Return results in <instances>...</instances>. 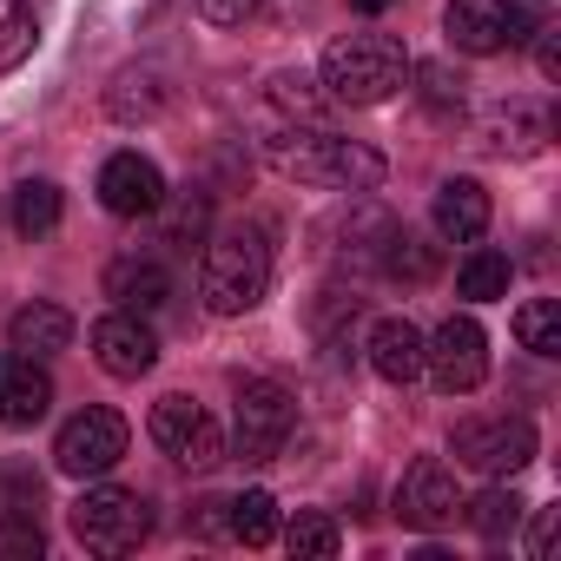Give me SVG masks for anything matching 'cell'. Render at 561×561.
<instances>
[{
    "label": "cell",
    "instance_id": "6da1fadb",
    "mask_svg": "<svg viewBox=\"0 0 561 561\" xmlns=\"http://www.w3.org/2000/svg\"><path fill=\"white\" fill-rule=\"evenodd\" d=\"M264 165L298 185H331V192H377L383 185V152L364 139H337L318 119H285L264 133Z\"/></svg>",
    "mask_w": 561,
    "mask_h": 561
},
{
    "label": "cell",
    "instance_id": "7a4b0ae2",
    "mask_svg": "<svg viewBox=\"0 0 561 561\" xmlns=\"http://www.w3.org/2000/svg\"><path fill=\"white\" fill-rule=\"evenodd\" d=\"M264 291H271V231L257 218H238L205 244L198 298H205L211 318H244V311L264 305Z\"/></svg>",
    "mask_w": 561,
    "mask_h": 561
},
{
    "label": "cell",
    "instance_id": "3957f363",
    "mask_svg": "<svg viewBox=\"0 0 561 561\" xmlns=\"http://www.w3.org/2000/svg\"><path fill=\"white\" fill-rule=\"evenodd\" d=\"M410 67L416 60L397 34H344V41H331L318 80L337 106H383L410 87Z\"/></svg>",
    "mask_w": 561,
    "mask_h": 561
},
{
    "label": "cell",
    "instance_id": "277c9868",
    "mask_svg": "<svg viewBox=\"0 0 561 561\" xmlns=\"http://www.w3.org/2000/svg\"><path fill=\"white\" fill-rule=\"evenodd\" d=\"M67 528L87 554H133L146 535H152V502L139 489H119V482H93L73 508H67Z\"/></svg>",
    "mask_w": 561,
    "mask_h": 561
},
{
    "label": "cell",
    "instance_id": "5b68a950",
    "mask_svg": "<svg viewBox=\"0 0 561 561\" xmlns=\"http://www.w3.org/2000/svg\"><path fill=\"white\" fill-rule=\"evenodd\" d=\"M291 423H298V403H291L285 383H277V377H244V383H238V410H231V443H225V449H231L238 462H277Z\"/></svg>",
    "mask_w": 561,
    "mask_h": 561
},
{
    "label": "cell",
    "instance_id": "8992f818",
    "mask_svg": "<svg viewBox=\"0 0 561 561\" xmlns=\"http://www.w3.org/2000/svg\"><path fill=\"white\" fill-rule=\"evenodd\" d=\"M449 456L476 476H522L535 462V423L528 416H462L449 430Z\"/></svg>",
    "mask_w": 561,
    "mask_h": 561
},
{
    "label": "cell",
    "instance_id": "52a82bcc",
    "mask_svg": "<svg viewBox=\"0 0 561 561\" xmlns=\"http://www.w3.org/2000/svg\"><path fill=\"white\" fill-rule=\"evenodd\" d=\"M126 416L119 410H106V403H87V410H73L67 423H60V436H54V469L60 476H73V482H93V476H106L119 456H126Z\"/></svg>",
    "mask_w": 561,
    "mask_h": 561
},
{
    "label": "cell",
    "instance_id": "ba28073f",
    "mask_svg": "<svg viewBox=\"0 0 561 561\" xmlns=\"http://www.w3.org/2000/svg\"><path fill=\"white\" fill-rule=\"evenodd\" d=\"M423 370L443 397H469L489 377V331L476 318H443L436 337H423Z\"/></svg>",
    "mask_w": 561,
    "mask_h": 561
},
{
    "label": "cell",
    "instance_id": "9c48e42d",
    "mask_svg": "<svg viewBox=\"0 0 561 561\" xmlns=\"http://www.w3.org/2000/svg\"><path fill=\"white\" fill-rule=\"evenodd\" d=\"M443 34H449L456 54L489 60L502 47H522L535 34V21H528V8H515V0H449V8H443Z\"/></svg>",
    "mask_w": 561,
    "mask_h": 561
},
{
    "label": "cell",
    "instance_id": "30bf717a",
    "mask_svg": "<svg viewBox=\"0 0 561 561\" xmlns=\"http://www.w3.org/2000/svg\"><path fill=\"white\" fill-rule=\"evenodd\" d=\"M152 443L179 462V469H218L225 462V430L205 416V403L192 397H159L152 403Z\"/></svg>",
    "mask_w": 561,
    "mask_h": 561
},
{
    "label": "cell",
    "instance_id": "8fae6325",
    "mask_svg": "<svg viewBox=\"0 0 561 561\" xmlns=\"http://www.w3.org/2000/svg\"><path fill=\"white\" fill-rule=\"evenodd\" d=\"M456 515H462V495H456L449 462H436V456L410 462V469H403V482H397V522L430 535V528H449Z\"/></svg>",
    "mask_w": 561,
    "mask_h": 561
},
{
    "label": "cell",
    "instance_id": "7c38bea8",
    "mask_svg": "<svg viewBox=\"0 0 561 561\" xmlns=\"http://www.w3.org/2000/svg\"><path fill=\"white\" fill-rule=\"evenodd\" d=\"M93 364H100L106 377H119V383H139V377L159 364L152 324H146L139 311H106V318L93 324Z\"/></svg>",
    "mask_w": 561,
    "mask_h": 561
},
{
    "label": "cell",
    "instance_id": "4fadbf2b",
    "mask_svg": "<svg viewBox=\"0 0 561 561\" xmlns=\"http://www.w3.org/2000/svg\"><path fill=\"white\" fill-rule=\"evenodd\" d=\"M100 205L113 211V218H152L159 205H165V172L146 159V152H113L106 165H100Z\"/></svg>",
    "mask_w": 561,
    "mask_h": 561
},
{
    "label": "cell",
    "instance_id": "5bb4252c",
    "mask_svg": "<svg viewBox=\"0 0 561 561\" xmlns=\"http://www.w3.org/2000/svg\"><path fill=\"white\" fill-rule=\"evenodd\" d=\"M54 410V377L41 370V357L0 351V423L8 430H34Z\"/></svg>",
    "mask_w": 561,
    "mask_h": 561
},
{
    "label": "cell",
    "instance_id": "9a60e30c",
    "mask_svg": "<svg viewBox=\"0 0 561 561\" xmlns=\"http://www.w3.org/2000/svg\"><path fill=\"white\" fill-rule=\"evenodd\" d=\"M430 218H436V238H449V244H476V238L489 231V192H482V179H443Z\"/></svg>",
    "mask_w": 561,
    "mask_h": 561
},
{
    "label": "cell",
    "instance_id": "2e32d148",
    "mask_svg": "<svg viewBox=\"0 0 561 561\" xmlns=\"http://www.w3.org/2000/svg\"><path fill=\"white\" fill-rule=\"evenodd\" d=\"M370 370L383 377V383H416L423 377V331L410 324V318H383V324H370Z\"/></svg>",
    "mask_w": 561,
    "mask_h": 561
},
{
    "label": "cell",
    "instance_id": "e0dca14e",
    "mask_svg": "<svg viewBox=\"0 0 561 561\" xmlns=\"http://www.w3.org/2000/svg\"><path fill=\"white\" fill-rule=\"evenodd\" d=\"M106 298L119 305V311H159L165 298H172V271L159 264V257H113L106 264Z\"/></svg>",
    "mask_w": 561,
    "mask_h": 561
},
{
    "label": "cell",
    "instance_id": "ac0fdd59",
    "mask_svg": "<svg viewBox=\"0 0 561 561\" xmlns=\"http://www.w3.org/2000/svg\"><path fill=\"white\" fill-rule=\"evenodd\" d=\"M73 344V318L60 311V305H47V298H34V305H21L14 318H8V351H21V357H60Z\"/></svg>",
    "mask_w": 561,
    "mask_h": 561
},
{
    "label": "cell",
    "instance_id": "d6986e66",
    "mask_svg": "<svg viewBox=\"0 0 561 561\" xmlns=\"http://www.w3.org/2000/svg\"><path fill=\"white\" fill-rule=\"evenodd\" d=\"M548 133H554V119H548L541 106H528V100H508V106L489 113V146H495L502 159H535V152L548 146Z\"/></svg>",
    "mask_w": 561,
    "mask_h": 561
},
{
    "label": "cell",
    "instance_id": "ffe728a7",
    "mask_svg": "<svg viewBox=\"0 0 561 561\" xmlns=\"http://www.w3.org/2000/svg\"><path fill=\"white\" fill-rule=\"evenodd\" d=\"M508 277H515L508 251L476 244V251L456 264V298H469V305H495V298H508Z\"/></svg>",
    "mask_w": 561,
    "mask_h": 561
},
{
    "label": "cell",
    "instance_id": "44dd1931",
    "mask_svg": "<svg viewBox=\"0 0 561 561\" xmlns=\"http://www.w3.org/2000/svg\"><path fill=\"white\" fill-rule=\"evenodd\" d=\"M522 508H528V502L508 489V476H495V482H489L476 502H462V515H469V528H476L482 541H502V535H515V528H522Z\"/></svg>",
    "mask_w": 561,
    "mask_h": 561
},
{
    "label": "cell",
    "instance_id": "7402d4cb",
    "mask_svg": "<svg viewBox=\"0 0 561 561\" xmlns=\"http://www.w3.org/2000/svg\"><path fill=\"white\" fill-rule=\"evenodd\" d=\"M60 211H67V198H60L54 179H27V185H14V231H21V238H47V231L60 225Z\"/></svg>",
    "mask_w": 561,
    "mask_h": 561
},
{
    "label": "cell",
    "instance_id": "603a6c76",
    "mask_svg": "<svg viewBox=\"0 0 561 561\" xmlns=\"http://www.w3.org/2000/svg\"><path fill=\"white\" fill-rule=\"evenodd\" d=\"M225 528L244 541V548H271L277 541V502L264 489H244L238 502H225Z\"/></svg>",
    "mask_w": 561,
    "mask_h": 561
},
{
    "label": "cell",
    "instance_id": "cb8c5ba5",
    "mask_svg": "<svg viewBox=\"0 0 561 561\" xmlns=\"http://www.w3.org/2000/svg\"><path fill=\"white\" fill-rule=\"evenodd\" d=\"M515 344L535 357H561V305L554 298H528L515 311Z\"/></svg>",
    "mask_w": 561,
    "mask_h": 561
},
{
    "label": "cell",
    "instance_id": "d4e9b609",
    "mask_svg": "<svg viewBox=\"0 0 561 561\" xmlns=\"http://www.w3.org/2000/svg\"><path fill=\"white\" fill-rule=\"evenodd\" d=\"M285 548H291L298 561H331V554L344 548V528H337L324 508H298V522L285 528Z\"/></svg>",
    "mask_w": 561,
    "mask_h": 561
},
{
    "label": "cell",
    "instance_id": "484cf974",
    "mask_svg": "<svg viewBox=\"0 0 561 561\" xmlns=\"http://www.w3.org/2000/svg\"><path fill=\"white\" fill-rule=\"evenodd\" d=\"M34 47H41V14H34V0H14L0 14V73H14Z\"/></svg>",
    "mask_w": 561,
    "mask_h": 561
},
{
    "label": "cell",
    "instance_id": "4316f807",
    "mask_svg": "<svg viewBox=\"0 0 561 561\" xmlns=\"http://www.w3.org/2000/svg\"><path fill=\"white\" fill-rule=\"evenodd\" d=\"M383 271H390V277H410V285H423V277L436 271V251H430L416 231H403V225H397V231L383 238Z\"/></svg>",
    "mask_w": 561,
    "mask_h": 561
},
{
    "label": "cell",
    "instance_id": "83f0119b",
    "mask_svg": "<svg viewBox=\"0 0 561 561\" xmlns=\"http://www.w3.org/2000/svg\"><path fill=\"white\" fill-rule=\"evenodd\" d=\"M159 211H165V205H159ZM159 211H152V218H159ZM205 218H211L205 192H179V205L165 211V244H172V251H192V244L205 238Z\"/></svg>",
    "mask_w": 561,
    "mask_h": 561
},
{
    "label": "cell",
    "instance_id": "f1b7e54d",
    "mask_svg": "<svg viewBox=\"0 0 561 561\" xmlns=\"http://www.w3.org/2000/svg\"><path fill=\"white\" fill-rule=\"evenodd\" d=\"M47 554V535L27 508H8L0 515V561H41Z\"/></svg>",
    "mask_w": 561,
    "mask_h": 561
},
{
    "label": "cell",
    "instance_id": "f546056e",
    "mask_svg": "<svg viewBox=\"0 0 561 561\" xmlns=\"http://www.w3.org/2000/svg\"><path fill=\"white\" fill-rule=\"evenodd\" d=\"M410 80H423L430 113H443V119H456V113H462V80H449L443 67H410Z\"/></svg>",
    "mask_w": 561,
    "mask_h": 561
},
{
    "label": "cell",
    "instance_id": "4dcf8cb0",
    "mask_svg": "<svg viewBox=\"0 0 561 561\" xmlns=\"http://www.w3.org/2000/svg\"><path fill=\"white\" fill-rule=\"evenodd\" d=\"M311 87H318L311 73H277V80H271V100L285 106V113H298V119H318V106H324V100H318Z\"/></svg>",
    "mask_w": 561,
    "mask_h": 561
},
{
    "label": "cell",
    "instance_id": "1f68e13d",
    "mask_svg": "<svg viewBox=\"0 0 561 561\" xmlns=\"http://www.w3.org/2000/svg\"><path fill=\"white\" fill-rule=\"evenodd\" d=\"M257 14V0H198V21H211V27H244Z\"/></svg>",
    "mask_w": 561,
    "mask_h": 561
},
{
    "label": "cell",
    "instance_id": "d6a6232c",
    "mask_svg": "<svg viewBox=\"0 0 561 561\" xmlns=\"http://www.w3.org/2000/svg\"><path fill=\"white\" fill-rule=\"evenodd\" d=\"M535 67H541V80H561V34H554V27H541V47H535Z\"/></svg>",
    "mask_w": 561,
    "mask_h": 561
},
{
    "label": "cell",
    "instance_id": "836d02e7",
    "mask_svg": "<svg viewBox=\"0 0 561 561\" xmlns=\"http://www.w3.org/2000/svg\"><path fill=\"white\" fill-rule=\"evenodd\" d=\"M554 548V508H535V522H528V554L541 561Z\"/></svg>",
    "mask_w": 561,
    "mask_h": 561
},
{
    "label": "cell",
    "instance_id": "e575fe53",
    "mask_svg": "<svg viewBox=\"0 0 561 561\" xmlns=\"http://www.w3.org/2000/svg\"><path fill=\"white\" fill-rule=\"evenodd\" d=\"M357 14H383V8H397V0H351Z\"/></svg>",
    "mask_w": 561,
    "mask_h": 561
}]
</instances>
